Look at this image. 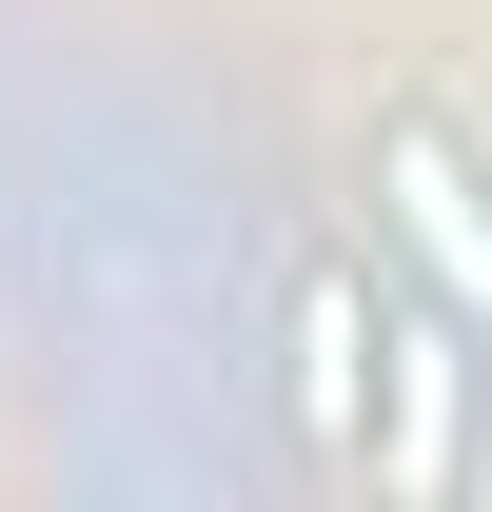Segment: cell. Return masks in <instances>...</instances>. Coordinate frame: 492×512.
I'll list each match as a JSON object with an SVG mask.
<instances>
[{
	"label": "cell",
	"instance_id": "7a4b0ae2",
	"mask_svg": "<svg viewBox=\"0 0 492 512\" xmlns=\"http://www.w3.org/2000/svg\"><path fill=\"white\" fill-rule=\"evenodd\" d=\"M355 197H374V276H414L433 316L492 335V138L453 99H374L355 119Z\"/></svg>",
	"mask_w": 492,
	"mask_h": 512
},
{
	"label": "cell",
	"instance_id": "3957f363",
	"mask_svg": "<svg viewBox=\"0 0 492 512\" xmlns=\"http://www.w3.org/2000/svg\"><path fill=\"white\" fill-rule=\"evenodd\" d=\"M355 394H374V256H296L276 296V414L315 473H355Z\"/></svg>",
	"mask_w": 492,
	"mask_h": 512
},
{
	"label": "cell",
	"instance_id": "6da1fadb",
	"mask_svg": "<svg viewBox=\"0 0 492 512\" xmlns=\"http://www.w3.org/2000/svg\"><path fill=\"white\" fill-rule=\"evenodd\" d=\"M355 473L374 493H414V512H453L492 473V335L473 316H433L414 276H374V394H355Z\"/></svg>",
	"mask_w": 492,
	"mask_h": 512
}]
</instances>
